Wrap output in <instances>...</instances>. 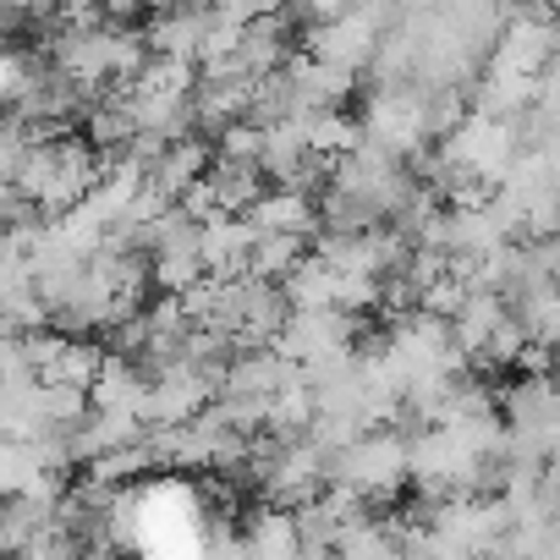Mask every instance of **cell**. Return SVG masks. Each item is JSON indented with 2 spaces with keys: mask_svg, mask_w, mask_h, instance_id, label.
Wrapping results in <instances>:
<instances>
[{
  "mask_svg": "<svg viewBox=\"0 0 560 560\" xmlns=\"http://www.w3.org/2000/svg\"><path fill=\"white\" fill-rule=\"evenodd\" d=\"M325 478H330V483L341 478V483L363 489L369 500L396 494L401 478H407V440H401V434H358L341 456L325 462Z\"/></svg>",
  "mask_w": 560,
  "mask_h": 560,
  "instance_id": "6da1fadb",
  "label": "cell"
},
{
  "mask_svg": "<svg viewBox=\"0 0 560 560\" xmlns=\"http://www.w3.org/2000/svg\"><path fill=\"white\" fill-rule=\"evenodd\" d=\"M242 214H247L253 231H303V236H308V231L319 225L314 198L298 192V187H280V182H275V192H258Z\"/></svg>",
  "mask_w": 560,
  "mask_h": 560,
  "instance_id": "7a4b0ae2",
  "label": "cell"
},
{
  "mask_svg": "<svg viewBox=\"0 0 560 560\" xmlns=\"http://www.w3.org/2000/svg\"><path fill=\"white\" fill-rule=\"evenodd\" d=\"M143 369L138 358H100V374L89 380V407H110V412H138L143 396Z\"/></svg>",
  "mask_w": 560,
  "mask_h": 560,
  "instance_id": "3957f363",
  "label": "cell"
},
{
  "mask_svg": "<svg viewBox=\"0 0 560 560\" xmlns=\"http://www.w3.org/2000/svg\"><path fill=\"white\" fill-rule=\"evenodd\" d=\"M298 264H303V231H253L247 275H258V280H287Z\"/></svg>",
  "mask_w": 560,
  "mask_h": 560,
  "instance_id": "277c9868",
  "label": "cell"
},
{
  "mask_svg": "<svg viewBox=\"0 0 560 560\" xmlns=\"http://www.w3.org/2000/svg\"><path fill=\"white\" fill-rule=\"evenodd\" d=\"M303 143H308L314 154L336 160V154H347V149L363 143V121L341 116V105H319V110L303 116Z\"/></svg>",
  "mask_w": 560,
  "mask_h": 560,
  "instance_id": "5b68a950",
  "label": "cell"
},
{
  "mask_svg": "<svg viewBox=\"0 0 560 560\" xmlns=\"http://www.w3.org/2000/svg\"><path fill=\"white\" fill-rule=\"evenodd\" d=\"M154 280H160V292H187L192 280L203 275V258H198V231L192 236H176L165 247H154Z\"/></svg>",
  "mask_w": 560,
  "mask_h": 560,
  "instance_id": "8992f818",
  "label": "cell"
},
{
  "mask_svg": "<svg viewBox=\"0 0 560 560\" xmlns=\"http://www.w3.org/2000/svg\"><path fill=\"white\" fill-rule=\"evenodd\" d=\"M100 347H89V341H78V336H67L61 341V352H56V363L39 374V380H61V385H78L83 396H89V380L100 374Z\"/></svg>",
  "mask_w": 560,
  "mask_h": 560,
  "instance_id": "52a82bcc",
  "label": "cell"
},
{
  "mask_svg": "<svg viewBox=\"0 0 560 560\" xmlns=\"http://www.w3.org/2000/svg\"><path fill=\"white\" fill-rule=\"evenodd\" d=\"M242 549H253V555H292L298 549V516L292 511H264Z\"/></svg>",
  "mask_w": 560,
  "mask_h": 560,
  "instance_id": "ba28073f",
  "label": "cell"
}]
</instances>
